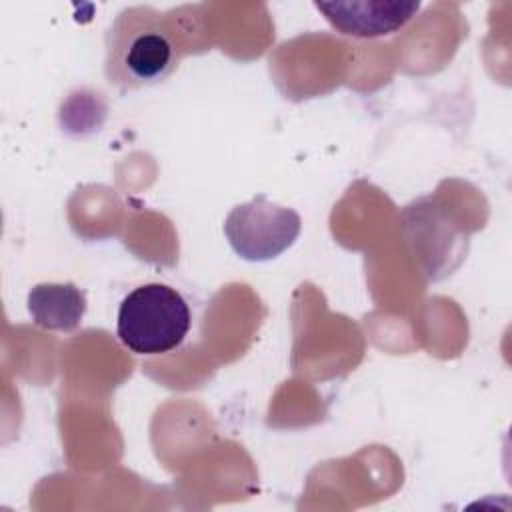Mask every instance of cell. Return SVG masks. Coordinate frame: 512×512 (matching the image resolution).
Instances as JSON below:
<instances>
[{
    "label": "cell",
    "instance_id": "cell-1",
    "mask_svg": "<svg viewBox=\"0 0 512 512\" xmlns=\"http://www.w3.org/2000/svg\"><path fill=\"white\" fill-rule=\"evenodd\" d=\"M196 16H168L152 6L124 8L106 32V80L120 90H140L166 80L180 60L204 50Z\"/></svg>",
    "mask_w": 512,
    "mask_h": 512
},
{
    "label": "cell",
    "instance_id": "cell-2",
    "mask_svg": "<svg viewBox=\"0 0 512 512\" xmlns=\"http://www.w3.org/2000/svg\"><path fill=\"white\" fill-rule=\"evenodd\" d=\"M190 308L174 288L158 282L134 288L118 308L116 334L134 354H166L190 330Z\"/></svg>",
    "mask_w": 512,
    "mask_h": 512
},
{
    "label": "cell",
    "instance_id": "cell-3",
    "mask_svg": "<svg viewBox=\"0 0 512 512\" xmlns=\"http://www.w3.org/2000/svg\"><path fill=\"white\" fill-rule=\"evenodd\" d=\"M300 228L302 220L292 208L278 206L262 194L234 206L224 222L232 250L250 262L280 256L294 244Z\"/></svg>",
    "mask_w": 512,
    "mask_h": 512
},
{
    "label": "cell",
    "instance_id": "cell-4",
    "mask_svg": "<svg viewBox=\"0 0 512 512\" xmlns=\"http://www.w3.org/2000/svg\"><path fill=\"white\" fill-rule=\"evenodd\" d=\"M334 30L352 38H380L404 28L420 10V2L362 0L314 4Z\"/></svg>",
    "mask_w": 512,
    "mask_h": 512
},
{
    "label": "cell",
    "instance_id": "cell-5",
    "mask_svg": "<svg viewBox=\"0 0 512 512\" xmlns=\"http://www.w3.org/2000/svg\"><path fill=\"white\" fill-rule=\"evenodd\" d=\"M26 304L36 326L58 332L76 330L86 312V296L72 282L36 284L28 292Z\"/></svg>",
    "mask_w": 512,
    "mask_h": 512
}]
</instances>
